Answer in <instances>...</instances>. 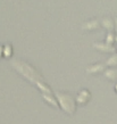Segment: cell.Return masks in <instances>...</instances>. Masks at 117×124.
<instances>
[{"instance_id": "7", "label": "cell", "mask_w": 117, "mask_h": 124, "mask_svg": "<svg viewBox=\"0 0 117 124\" xmlns=\"http://www.w3.org/2000/svg\"><path fill=\"white\" fill-rule=\"evenodd\" d=\"M102 23H103V25L107 26V29H109V30L113 27V22H111L109 18H105L103 21H102Z\"/></svg>"}, {"instance_id": "3", "label": "cell", "mask_w": 117, "mask_h": 124, "mask_svg": "<svg viewBox=\"0 0 117 124\" xmlns=\"http://www.w3.org/2000/svg\"><path fill=\"white\" fill-rule=\"evenodd\" d=\"M103 70V65L102 64H97V65H92L91 67H89L87 70L88 73H98V72H101Z\"/></svg>"}, {"instance_id": "2", "label": "cell", "mask_w": 117, "mask_h": 124, "mask_svg": "<svg viewBox=\"0 0 117 124\" xmlns=\"http://www.w3.org/2000/svg\"><path fill=\"white\" fill-rule=\"evenodd\" d=\"M89 98H90V92L88 90H82L79 93V96H77L76 101L79 102L80 105H84V104H87V101L89 100Z\"/></svg>"}, {"instance_id": "8", "label": "cell", "mask_w": 117, "mask_h": 124, "mask_svg": "<svg viewBox=\"0 0 117 124\" xmlns=\"http://www.w3.org/2000/svg\"><path fill=\"white\" fill-rule=\"evenodd\" d=\"M116 22H117V21H116Z\"/></svg>"}, {"instance_id": "6", "label": "cell", "mask_w": 117, "mask_h": 124, "mask_svg": "<svg viewBox=\"0 0 117 124\" xmlns=\"http://www.w3.org/2000/svg\"><path fill=\"white\" fill-rule=\"evenodd\" d=\"M107 64L113 66V65H117V56H111L109 59L107 60Z\"/></svg>"}, {"instance_id": "1", "label": "cell", "mask_w": 117, "mask_h": 124, "mask_svg": "<svg viewBox=\"0 0 117 124\" xmlns=\"http://www.w3.org/2000/svg\"><path fill=\"white\" fill-rule=\"evenodd\" d=\"M57 97H58L60 106L66 113L71 114V115L75 113V101L71 94L66 93V92H57Z\"/></svg>"}, {"instance_id": "4", "label": "cell", "mask_w": 117, "mask_h": 124, "mask_svg": "<svg viewBox=\"0 0 117 124\" xmlns=\"http://www.w3.org/2000/svg\"><path fill=\"white\" fill-rule=\"evenodd\" d=\"M105 75H106V78H108V79H110V80H113L114 81V80L117 79V70H115V68H110V70L106 71Z\"/></svg>"}, {"instance_id": "5", "label": "cell", "mask_w": 117, "mask_h": 124, "mask_svg": "<svg viewBox=\"0 0 117 124\" xmlns=\"http://www.w3.org/2000/svg\"><path fill=\"white\" fill-rule=\"evenodd\" d=\"M95 46H97V47H98V46H99V47H102V50H105V51H113V50H114V49H113V47H111V46H110V45H106V46H105V45H99V43H95Z\"/></svg>"}]
</instances>
